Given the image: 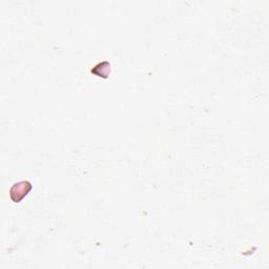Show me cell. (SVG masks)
<instances>
[{
    "label": "cell",
    "instance_id": "1",
    "mask_svg": "<svg viewBox=\"0 0 269 269\" xmlns=\"http://www.w3.org/2000/svg\"><path fill=\"white\" fill-rule=\"evenodd\" d=\"M33 189V185L30 181L22 180L14 183L9 190V195L14 203H19L27 196V194Z\"/></svg>",
    "mask_w": 269,
    "mask_h": 269
},
{
    "label": "cell",
    "instance_id": "2",
    "mask_svg": "<svg viewBox=\"0 0 269 269\" xmlns=\"http://www.w3.org/2000/svg\"><path fill=\"white\" fill-rule=\"evenodd\" d=\"M92 73L99 76V77L106 78L110 73V62L102 61L98 63L94 68H92Z\"/></svg>",
    "mask_w": 269,
    "mask_h": 269
}]
</instances>
